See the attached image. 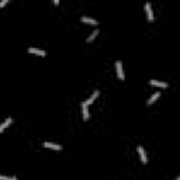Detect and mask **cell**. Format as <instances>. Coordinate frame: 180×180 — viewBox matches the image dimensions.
Masks as SVG:
<instances>
[{"label": "cell", "mask_w": 180, "mask_h": 180, "mask_svg": "<svg viewBox=\"0 0 180 180\" xmlns=\"http://www.w3.org/2000/svg\"><path fill=\"white\" fill-rule=\"evenodd\" d=\"M151 85H152V86H158V87H168V83H166V82L156 80V79H151Z\"/></svg>", "instance_id": "cell-9"}, {"label": "cell", "mask_w": 180, "mask_h": 180, "mask_svg": "<svg viewBox=\"0 0 180 180\" xmlns=\"http://www.w3.org/2000/svg\"><path fill=\"white\" fill-rule=\"evenodd\" d=\"M42 146H45V148L55 149V151H61V149H62V146H61V145H58V144H53V142H48V141H45V142H44Z\"/></svg>", "instance_id": "cell-4"}, {"label": "cell", "mask_w": 180, "mask_h": 180, "mask_svg": "<svg viewBox=\"0 0 180 180\" xmlns=\"http://www.w3.org/2000/svg\"><path fill=\"white\" fill-rule=\"evenodd\" d=\"M159 96H160V92H156V93H153V94H152V96H151V97L148 99L146 104H149V106H151V104H153V103H155V101H156V100L159 99Z\"/></svg>", "instance_id": "cell-10"}, {"label": "cell", "mask_w": 180, "mask_h": 180, "mask_svg": "<svg viewBox=\"0 0 180 180\" xmlns=\"http://www.w3.org/2000/svg\"><path fill=\"white\" fill-rule=\"evenodd\" d=\"M0 180H11V177H7L4 175H0Z\"/></svg>", "instance_id": "cell-13"}, {"label": "cell", "mask_w": 180, "mask_h": 180, "mask_svg": "<svg viewBox=\"0 0 180 180\" xmlns=\"http://www.w3.org/2000/svg\"><path fill=\"white\" fill-rule=\"evenodd\" d=\"M80 20H82L83 23H87V24H93V25L97 24V20L93 18V17H89V16H82V17H80Z\"/></svg>", "instance_id": "cell-7"}, {"label": "cell", "mask_w": 180, "mask_h": 180, "mask_svg": "<svg viewBox=\"0 0 180 180\" xmlns=\"http://www.w3.org/2000/svg\"><path fill=\"white\" fill-rule=\"evenodd\" d=\"M137 151H138V153H139V156H141V160L144 162V163H146L148 162V156H146V152H145V149H144V146H138L137 148Z\"/></svg>", "instance_id": "cell-2"}, {"label": "cell", "mask_w": 180, "mask_h": 180, "mask_svg": "<svg viewBox=\"0 0 180 180\" xmlns=\"http://www.w3.org/2000/svg\"><path fill=\"white\" fill-rule=\"evenodd\" d=\"M10 124H13V118H11V117H9L7 120H4V121H3V123L0 124V132H3V131H4L6 128L9 127Z\"/></svg>", "instance_id": "cell-6"}, {"label": "cell", "mask_w": 180, "mask_h": 180, "mask_svg": "<svg viewBox=\"0 0 180 180\" xmlns=\"http://www.w3.org/2000/svg\"><path fill=\"white\" fill-rule=\"evenodd\" d=\"M97 96H99V90H94V92H93V94L90 96V97H89V99L86 100V101L83 103V104H86V106L89 107L90 104H92V103H93V101H94V99L97 97Z\"/></svg>", "instance_id": "cell-8"}, {"label": "cell", "mask_w": 180, "mask_h": 180, "mask_svg": "<svg viewBox=\"0 0 180 180\" xmlns=\"http://www.w3.org/2000/svg\"><path fill=\"white\" fill-rule=\"evenodd\" d=\"M82 113H83V118H85V120H89V108H87V106L83 104V103H82Z\"/></svg>", "instance_id": "cell-11"}, {"label": "cell", "mask_w": 180, "mask_h": 180, "mask_svg": "<svg viewBox=\"0 0 180 180\" xmlns=\"http://www.w3.org/2000/svg\"><path fill=\"white\" fill-rule=\"evenodd\" d=\"M97 34H99V30L96 28L94 31H93L92 34H90V35H89V37H87V42H92V41H93V40L96 38V35H97Z\"/></svg>", "instance_id": "cell-12"}, {"label": "cell", "mask_w": 180, "mask_h": 180, "mask_svg": "<svg viewBox=\"0 0 180 180\" xmlns=\"http://www.w3.org/2000/svg\"><path fill=\"white\" fill-rule=\"evenodd\" d=\"M144 9L146 11V16H148L149 20H153V11H152V6H151L149 1H146V3L144 4Z\"/></svg>", "instance_id": "cell-3"}, {"label": "cell", "mask_w": 180, "mask_h": 180, "mask_svg": "<svg viewBox=\"0 0 180 180\" xmlns=\"http://www.w3.org/2000/svg\"><path fill=\"white\" fill-rule=\"evenodd\" d=\"M7 3H9V0H1V1H0V7H3V6L7 4Z\"/></svg>", "instance_id": "cell-14"}, {"label": "cell", "mask_w": 180, "mask_h": 180, "mask_svg": "<svg viewBox=\"0 0 180 180\" xmlns=\"http://www.w3.org/2000/svg\"><path fill=\"white\" fill-rule=\"evenodd\" d=\"M28 52H30V53H35V55H40V56H45V55H47V52H45L44 49H40V48H34V47L28 48Z\"/></svg>", "instance_id": "cell-5"}, {"label": "cell", "mask_w": 180, "mask_h": 180, "mask_svg": "<svg viewBox=\"0 0 180 180\" xmlns=\"http://www.w3.org/2000/svg\"><path fill=\"white\" fill-rule=\"evenodd\" d=\"M116 69H117V75H118V77H120L121 80H124V79H125V75H124V68H123L121 61H116Z\"/></svg>", "instance_id": "cell-1"}, {"label": "cell", "mask_w": 180, "mask_h": 180, "mask_svg": "<svg viewBox=\"0 0 180 180\" xmlns=\"http://www.w3.org/2000/svg\"><path fill=\"white\" fill-rule=\"evenodd\" d=\"M11 180H17V177H16V176H11Z\"/></svg>", "instance_id": "cell-15"}]
</instances>
